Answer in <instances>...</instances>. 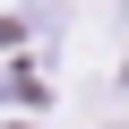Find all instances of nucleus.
Returning <instances> with one entry per match:
<instances>
[{"label": "nucleus", "mask_w": 129, "mask_h": 129, "mask_svg": "<svg viewBox=\"0 0 129 129\" xmlns=\"http://www.w3.org/2000/svg\"><path fill=\"white\" fill-rule=\"evenodd\" d=\"M120 17H129V0H120Z\"/></svg>", "instance_id": "obj_1"}]
</instances>
